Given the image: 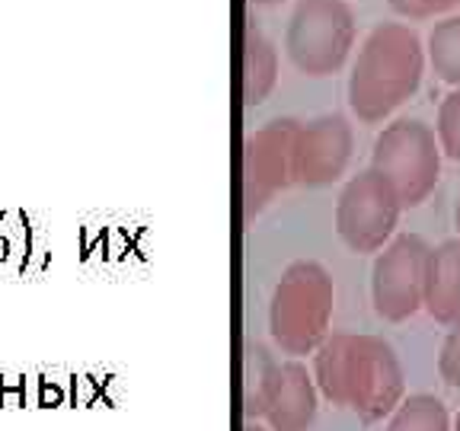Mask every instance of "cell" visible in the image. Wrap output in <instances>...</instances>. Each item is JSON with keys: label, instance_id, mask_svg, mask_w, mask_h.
<instances>
[{"label": "cell", "instance_id": "obj_1", "mask_svg": "<svg viewBox=\"0 0 460 431\" xmlns=\"http://www.w3.org/2000/svg\"><path fill=\"white\" fill-rule=\"evenodd\" d=\"M314 377L326 400L349 406L365 422H377L402 393V371L394 348L374 336H332L316 348Z\"/></svg>", "mask_w": 460, "mask_h": 431}, {"label": "cell", "instance_id": "obj_2", "mask_svg": "<svg viewBox=\"0 0 460 431\" xmlns=\"http://www.w3.org/2000/svg\"><path fill=\"white\" fill-rule=\"evenodd\" d=\"M425 45L406 22H381L367 32L349 74V106L361 122L377 125L419 90Z\"/></svg>", "mask_w": 460, "mask_h": 431}, {"label": "cell", "instance_id": "obj_3", "mask_svg": "<svg viewBox=\"0 0 460 431\" xmlns=\"http://www.w3.org/2000/svg\"><path fill=\"white\" fill-rule=\"evenodd\" d=\"M332 278L320 262H291L275 285L269 330L288 355H310L326 342L332 320Z\"/></svg>", "mask_w": 460, "mask_h": 431}, {"label": "cell", "instance_id": "obj_4", "mask_svg": "<svg viewBox=\"0 0 460 431\" xmlns=\"http://www.w3.org/2000/svg\"><path fill=\"white\" fill-rule=\"evenodd\" d=\"M371 170L396 189L402 208H416L438 186V137L422 119H396L374 141Z\"/></svg>", "mask_w": 460, "mask_h": 431}, {"label": "cell", "instance_id": "obj_5", "mask_svg": "<svg viewBox=\"0 0 460 431\" xmlns=\"http://www.w3.org/2000/svg\"><path fill=\"white\" fill-rule=\"evenodd\" d=\"M355 45V13L345 0H297L285 48L297 71L326 77L345 65Z\"/></svg>", "mask_w": 460, "mask_h": 431}, {"label": "cell", "instance_id": "obj_6", "mask_svg": "<svg viewBox=\"0 0 460 431\" xmlns=\"http://www.w3.org/2000/svg\"><path fill=\"white\" fill-rule=\"evenodd\" d=\"M400 195L377 170L358 172L342 189L336 205V230L355 252H381L400 224Z\"/></svg>", "mask_w": 460, "mask_h": 431}, {"label": "cell", "instance_id": "obj_7", "mask_svg": "<svg viewBox=\"0 0 460 431\" xmlns=\"http://www.w3.org/2000/svg\"><path fill=\"white\" fill-rule=\"evenodd\" d=\"M429 250L431 246L416 233H400L377 252L371 268V301L377 316L402 323L422 310Z\"/></svg>", "mask_w": 460, "mask_h": 431}, {"label": "cell", "instance_id": "obj_8", "mask_svg": "<svg viewBox=\"0 0 460 431\" xmlns=\"http://www.w3.org/2000/svg\"><path fill=\"white\" fill-rule=\"evenodd\" d=\"M301 122L275 119L252 131L243 144V211L259 215L272 195L295 182V147Z\"/></svg>", "mask_w": 460, "mask_h": 431}, {"label": "cell", "instance_id": "obj_9", "mask_svg": "<svg viewBox=\"0 0 460 431\" xmlns=\"http://www.w3.org/2000/svg\"><path fill=\"white\" fill-rule=\"evenodd\" d=\"M352 157V125L342 115H323L301 125L295 147V182L301 186H330L342 176Z\"/></svg>", "mask_w": 460, "mask_h": 431}, {"label": "cell", "instance_id": "obj_10", "mask_svg": "<svg viewBox=\"0 0 460 431\" xmlns=\"http://www.w3.org/2000/svg\"><path fill=\"white\" fill-rule=\"evenodd\" d=\"M272 431H307L316 418L314 377L301 361H285L279 371V387L266 412Z\"/></svg>", "mask_w": 460, "mask_h": 431}, {"label": "cell", "instance_id": "obj_11", "mask_svg": "<svg viewBox=\"0 0 460 431\" xmlns=\"http://www.w3.org/2000/svg\"><path fill=\"white\" fill-rule=\"evenodd\" d=\"M422 307L438 323H460V240H445L429 250Z\"/></svg>", "mask_w": 460, "mask_h": 431}, {"label": "cell", "instance_id": "obj_12", "mask_svg": "<svg viewBox=\"0 0 460 431\" xmlns=\"http://www.w3.org/2000/svg\"><path fill=\"white\" fill-rule=\"evenodd\" d=\"M281 365L269 355L266 345L250 342L243 348V412L246 418H259L269 412V402L279 387Z\"/></svg>", "mask_w": 460, "mask_h": 431}, {"label": "cell", "instance_id": "obj_13", "mask_svg": "<svg viewBox=\"0 0 460 431\" xmlns=\"http://www.w3.org/2000/svg\"><path fill=\"white\" fill-rule=\"evenodd\" d=\"M279 74V51L256 26H246L243 36V100L246 106H259L275 86Z\"/></svg>", "mask_w": 460, "mask_h": 431}, {"label": "cell", "instance_id": "obj_14", "mask_svg": "<svg viewBox=\"0 0 460 431\" xmlns=\"http://www.w3.org/2000/svg\"><path fill=\"white\" fill-rule=\"evenodd\" d=\"M425 61L445 84L460 86V16H441L429 32Z\"/></svg>", "mask_w": 460, "mask_h": 431}, {"label": "cell", "instance_id": "obj_15", "mask_svg": "<svg viewBox=\"0 0 460 431\" xmlns=\"http://www.w3.org/2000/svg\"><path fill=\"white\" fill-rule=\"evenodd\" d=\"M387 431H451L447 428L445 402L425 393L410 396V400L400 402V409L390 418Z\"/></svg>", "mask_w": 460, "mask_h": 431}, {"label": "cell", "instance_id": "obj_16", "mask_svg": "<svg viewBox=\"0 0 460 431\" xmlns=\"http://www.w3.org/2000/svg\"><path fill=\"white\" fill-rule=\"evenodd\" d=\"M435 137H438L441 154L460 163V86H454L441 100L438 119H435Z\"/></svg>", "mask_w": 460, "mask_h": 431}, {"label": "cell", "instance_id": "obj_17", "mask_svg": "<svg viewBox=\"0 0 460 431\" xmlns=\"http://www.w3.org/2000/svg\"><path fill=\"white\" fill-rule=\"evenodd\" d=\"M390 7L406 20H435V16H451L460 0H387Z\"/></svg>", "mask_w": 460, "mask_h": 431}, {"label": "cell", "instance_id": "obj_18", "mask_svg": "<svg viewBox=\"0 0 460 431\" xmlns=\"http://www.w3.org/2000/svg\"><path fill=\"white\" fill-rule=\"evenodd\" d=\"M438 374L445 377L451 387H460V323L451 326L445 345L438 355Z\"/></svg>", "mask_w": 460, "mask_h": 431}, {"label": "cell", "instance_id": "obj_19", "mask_svg": "<svg viewBox=\"0 0 460 431\" xmlns=\"http://www.w3.org/2000/svg\"><path fill=\"white\" fill-rule=\"evenodd\" d=\"M454 224H457V233H460V195H457V205H454Z\"/></svg>", "mask_w": 460, "mask_h": 431}, {"label": "cell", "instance_id": "obj_20", "mask_svg": "<svg viewBox=\"0 0 460 431\" xmlns=\"http://www.w3.org/2000/svg\"><path fill=\"white\" fill-rule=\"evenodd\" d=\"M243 431H266V428H262V425H256V422H250V425H246Z\"/></svg>", "mask_w": 460, "mask_h": 431}, {"label": "cell", "instance_id": "obj_21", "mask_svg": "<svg viewBox=\"0 0 460 431\" xmlns=\"http://www.w3.org/2000/svg\"><path fill=\"white\" fill-rule=\"evenodd\" d=\"M457 431H460V416H457Z\"/></svg>", "mask_w": 460, "mask_h": 431}]
</instances>
